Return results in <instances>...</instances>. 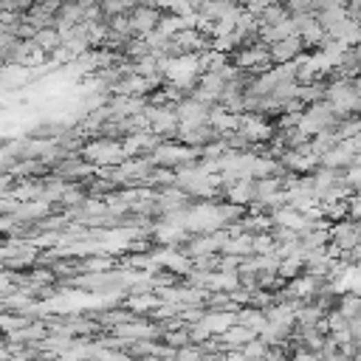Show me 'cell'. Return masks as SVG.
I'll return each instance as SVG.
<instances>
[{
	"label": "cell",
	"instance_id": "6da1fadb",
	"mask_svg": "<svg viewBox=\"0 0 361 361\" xmlns=\"http://www.w3.org/2000/svg\"><path fill=\"white\" fill-rule=\"evenodd\" d=\"M339 113L330 107L327 102H313L305 113H299V127H302L308 136H319V133H327L330 127H333L336 122H339Z\"/></svg>",
	"mask_w": 361,
	"mask_h": 361
},
{
	"label": "cell",
	"instance_id": "277c9868",
	"mask_svg": "<svg viewBox=\"0 0 361 361\" xmlns=\"http://www.w3.org/2000/svg\"><path fill=\"white\" fill-rule=\"evenodd\" d=\"M195 158V149L189 147H172V144H158L156 153H153V161L158 167H189Z\"/></svg>",
	"mask_w": 361,
	"mask_h": 361
},
{
	"label": "cell",
	"instance_id": "ba28073f",
	"mask_svg": "<svg viewBox=\"0 0 361 361\" xmlns=\"http://www.w3.org/2000/svg\"><path fill=\"white\" fill-rule=\"evenodd\" d=\"M282 6L288 9V14H291V17L316 14V0H282Z\"/></svg>",
	"mask_w": 361,
	"mask_h": 361
},
{
	"label": "cell",
	"instance_id": "3957f363",
	"mask_svg": "<svg viewBox=\"0 0 361 361\" xmlns=\"http://www.w3.org/2000/svg\"><path fill=\"white\" fill-rule=\"evenodd\" d=\"M127 17H130V25H133V34L144 40L147 34H153L156 28H158L164 12H161V9H153V6H136Z\"/></svg>",
	"mask_w": 361,
	"mask_h": 361
},
{
	"label": "cell",
	"instance_id": "8992f818",
	"mask_svg": "<svg viewBox=\"0 0 361 361\" xmlns=\"http://www.w3.org/2000/svg\"><path fill=\"white\" fill-rule=\"evenodd\" d=\"M302 48H305V43L299 40V34H291V37H285V40L271 43V45H268L271 63H280V65L293 63V59H299V54H302Z\"/></svg>",
	"mask_w": 361,
	"mask_h": 361
},
{
	"label": "cell",
	"instance_id": "5b68a950",
	"mask_svg": "<svg viewBox=\"0 0 361 361\" xmlns=\"http://www.w3.org/2000/svg\"><path fill=\"white\" fill-rule=\"evenodd\" d=\"M85 156H87V161H94V164H118V161L127 158L125 147H122V144H113L110 138L90 144V147L85 149Z\"/></svg>",
	"mask_w": 361,
	"mask_h": 361
},
{
	"label": "cell",
	"instance_id": "30bf717a",
	"mask_svg": "<svg viewBox=\"0 0 361 361\" xmlns=\"http://www.w3.org/2000/svg\"><path fill=\"white\" fill-rule=\"evenodd\" d=\"M347 14L361 23V0H347Z\"/></svg>",
	"mask_w": 361,
	"mask_h": 361
},
{
	"label": "cell",
	"instance_id": "9c48e42d",
	"mask_svg": "<svg viewBox=\"0 0 361 361\" xmlns=\"http://www.w3.org/2000/svg\"><path fill=\"white\" fill-rule=\"evenodd\" d=\"M90 167L85 164V161H79V158H65L63 164H56V172L59 175H65V178H76V175H85Z\"/></svg>",
	"mask_w": 361,
	"mask_h": 361
},
{
	"label": "cell",
	"instance_id": "7a4b0ae2",
	"mask_svg": "<svg viewBox=\"0 0 361 361\" xmlns=\"http://www.w3.org/2000/svg\"><path fill=\"white\" fill-rule=\"evenodd\" d=\"M330 240H333V251L339 254L353 251L355 246H361V223H350V220L336 223L330 229Z\"/></svg>",
	"mask_w": 361,
	"mask_h": 361
},
{
	"label": "cell",
	"instance_id": "52a82bcc",
	"mask_svg": "<svg viewBox=\"0 0 361 361\" xmlns=\"http://www.w3.org/2000/svg\"><path fill=\"white\" fill-rule=\"evenodd\" d=\"M32 40L43 54H56V48L63 45V34H59L56 28H40V32H34Z\"/></svg>",
	"mask_w": 361,
	"mask_h": 361
}]
</instances>
